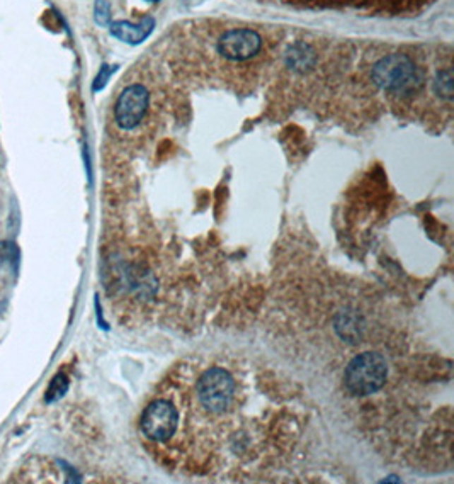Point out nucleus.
<instances>
[{"label": "nucleus", "mask_w": 454, "mask_h": 484, "mask_svg": "<svg viewBox=\"0 0 454 484\" xmlns=\"http://www.w3.org/2000/svg\"><path fill=\"white\" fill-rule=\"evenodd\" d=\"M189 420L187 394L162 393L145 406L140 418L141 435L153 445L169 447L179 437L186 435Z\"/></svg>", "instance_id": "f257e3e1"}, {"label": "nucleus", "mask_w": 454, "mask_h": 484, "mask_svg": "<svg viewBox=\"0 0 454 484\" xmlns=\"http://www.w3.org/2000/svg\"><path fill=\"white\" fill-rule=\"evenodd\" d=\"M193 401L198 404V416L223 418L237 408L239 384L227 367L211 365L199 370L193 387Z\"/></svg>", "instance_id": "f03ea898"}, {"label": "nucleus", "mask_w": 454, "mask_h": 484, "mask_svg": "<svg viewBox=\"0 0 454 484\" xmlns=\"http://www.w3.org/2000/svg\"><path fill=\"white\" fill-rule=\"evenodd\" d=\"M388 377L386 358L378 352L354 357L344 370V386L352 396H369L380 391Z\"/></svg>", "instance_id": "7ed1b4c3"}, {"label": "nucleus", "mask_w": 454, "mask_h": 484, "mask_svg": "<svg viewBox=\"0 0 454 484\" xmlns=\"http://www.w3.org/2000/svg\"><path fill=\"white\" fill-rule=\"evenodd\" d=\"M373 82L383 90L393 94H407L420 85V72L414 61L405 55H388L381 58L371 72Z\"/></svg>", "instance_id": "20e7f679"}, {"label": "nucleus", "mask_w": 454, "mask_h": 484, "mask_svg": "<svg viewBox=\"0 0 454 484\" xmlns=\"http://www.w3.org/2000/svg\"><path fill=\"white\" fill-rule=\"evenodd\" d=\"M150 94L141 83H133L119 94L114 106L116 124L124 131L138 128L148 111Z\"/></svg>", "instance_id": "39448f33"}, {"label": "nucleus", "mask_w": 454, "mask_h": 484, "mask_svg": "<svg viewBox=\"0 0 454 484\" xmlns=\"http://www.w3.org/2000/svg\"><path fill=\"white\" fill-rule=\"evenodd\" d=\"M262 40L253 29H232L218 41L220 55L233 61L251 60L261 52Z\"/></svg>", "instance_id": "423d86ee"}, {"label": "nucleus", "mask_w": 454, "mask_h": 484, "mask_svg": "<svg viewBox=\"0 0 454 484\" xmlns=\"http://www.w3.org/2000/svg\"><path fill=\"white\" fill-rule=\"evenodd\" d=\"M153 28H155V20L152 18H147L141 20L140 24H131L128 20H116L109 26L111 35L116 40L123 41L126 44H140L152 35Z\"/></svg>", "instance_id": "0eeeda50"}, {"label": "nucleus", "mask_w": 454, "mask_h": 484, "mask_svg": "<svg viewBox=\"0 0 454 484\" xmlns=\"http://www.w3.org/2000/svg\"><path fill=\"white\" fill-rule=\"evenodd\" d=\"M68 386H70L68 377H66L64 373L56 374L55 377H53V381L49 382L47 393H44V401H47V403L58 401V399H60L61 396L66 393Z\"/></svg>", "instance_id": "6e6552de"}, {"label": "nucleus", "mask_w": 454, "mask_h": 484, "mask_svg": "<svg viewBox=\"0 0 454 484\" xmlns=\"http://www.w3.org/2000/svg\"><path fill=\"white\" fill-rule=\"evenodd\" d=\"M434 89L437 92V95L446 99V101H449V99L453 97V72L451 70L446 68V70H441V72L437 73L436 82H434Z\"/></svg>", "instance_id": "1a4fd4ad"}, {"label": "nucleus", "mask_w": 454, "mask_h": 484, "mask_svg": "<svg viewBox=\"0 0 454 484\" xmlns=\"http://www.w3.org/2000/svg\"><path fill=\"white\" fill-rule=\"evenodd\" d=\"M19 250L16 243L11 241H0V265H18Z\"/></svg>", "instance_id": "9d476101"}, {"label": "nucleus", "mask_w": 454, "mask_h": 484, "mask_svg": "<svg viewBox=\"0 0 454 484\" xmlns=\"http://www.w3.org/2000/svg\"><path fill=\"white\" fill-rule=\"evenodd\" d=\"M94 19L99 26H109L111 23V6L107 0H95Z\"/></svg>", "instance_id": "9b49d317"}, {"label": "nucleus", "mask_w": 454, "mask_h": 484, "mask_svg": "<svg viewBox=\"0 0 454 484\" xmlns=\"http://www.w3.org/2000/svg\"><path fill=\"white\" fill-rule=\"evenodd\" d=\"M116 72V66H109V65H102V68L99 70L97 77H95L94 80V85H92V90L94 92H99L104 89V85H106L107 80L111 78V75Z\"/></svg>", "instance_id": "f8f14e48"}, {"label": "nucleus", "mask_w": 454, "mask_h": 484, "mask_svg": "<svg viewBox=\"0 0 454 484\" xmlns=\"http://www.w3.org/2000/svg\"><path fill=\"white\" fill-rule=\"evenodd\" d=\"M145 2H150V4H155V2H160V0H145Z\"/></svg>", "instance_id": "ddd939ff"}]
</instances>
